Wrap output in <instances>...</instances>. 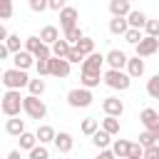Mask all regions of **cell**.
<instances>
[{"mask_svg": "<svg viewBox=\"0 0 159 159\" xmlns=\"http://www.w3.org/2000/svg\"><path fill=\"white\" fill-rule=\"evenodd\" d=\"M102 80H104V84H107L109 89H119V92L129 89V84H132V75L124 72V70H117V67H109V70L102 75Z\"/></svg>", "mask_w": 159, "mask_h": 159, "instance_id": "cell-1", "label": "cell"}, {"mask_svg": "<svg viewBox=\"0 0 159 159\" xmlns=\"http://www.w3.org/2000/svg\"><path fill=\"white\" fill-rule=\"evenodd\" d=\"M2 87L5 89H22L30 84V77H27V70H20V67H10L2 72Z\"/></svg>", "mask_w": 159, "mask_h": 159, "instance_id": "cell-2", "label": "cell"}, {"mask_svg": "<svg viewBox=\"0 0 159 159\" xmlns=\"http://www.w3.org/2000/svg\"><path fill=\"white\" fill-rule=\"evenodd\" d=\"M0 109L5 117H17L22 109V94L20 89H5L2 99H0Z\"/></svg>", "mask_w": 159, "mask_h": 159, "instance_id": "cell-3", "label": "cell"}, {"mask_svg": "<svg viewBox=\"0 0 159 159\" xmlns=\"http://www.w3.org/2000/svg\"><path fill=\"white\" fill-rule=\"evenodd\" d=\"M22 112L30 117V119H45L47 117V104L40 99V94H27L22 97Z\"/></svg>", "mask_w": 159, "mask_h": 159, "instance_id": "cell-4", "label": "cell"}, {"mask_svg": "<svg viewBox=\"0 0 159 159\" xmlns=\"http://www.w3.org/2000/svg\"><path fill=\"white\" fill-rule=\"evenodd\" d=\"M92 89L89 87H75V89H70L67 92V104L70 107H75V109H84V107H89L92 104Z\"/></svg>", "mask_w": 159, "mask_h": 159, "instance_id": "cell-5", "label": "cell"}, {"mask_svg": "<svg viewBox=\"0 0 159 159\" xmlns=\"http://www.w3.org/2000/svg\"><path fill=\"white\" fill-rule=\"evenodd\" d=\"M25 50H30L37 60H50L52 57V45H47L40 35H30L25 40Z\"/></svg>", "mask_w": 159, "mask_h": 159, "instance_id": "cell-6", "label": "cell"}, {"mask_svg": "<svg viewBox=\"0 0 159 159\" xmlns=\"http://www.w3.org/2000/svg\"><path fill=\"white\" fill-rule=\"evenodd\" d=\"M134 50H137L139 57H152V55L159 52V37H154V35H144V37L134 45Z\"/></svg>", "mask_w": 159, "mask_h": 159, "instance_id": "cell-7", "label": "cell"}, {"mask_svg": "<svg viewBox=\"0 0 159 159\" xmlns=\"http://www.w3.org/2000/svg\"><path fill=\"white\" fill-rule=\"evenodd\" d=\"M139 122H142L144 129H149V132L157 137V142H159V112L152 109V107H147V109L139 112Z\"/></svg>", "mask_w": 159, "mask_h": 159, "instance_id": "cell-8", "label": "cell"}, {"mask_svg": "<svg viewBox=\"0 0 159 159\" xmlns=\"http://www.w3.org/2000/svg\"><path fill=\"white\" fill-rule=\"evenodd\" d=\"M70 67H72V62L67 60V57H50V75L52 77H70Z\"/></svg>", "mask_w": 159, "mask_h": 159, "instance_id": "cell-9", "label": "cell"}, {"mask_svg": "<svg viewBox=\"0 0 159 159\" xmlns=\"http://www.w3.org/2000/svg\"><path fill=\"white\" fill-rule=\"evenodd\" d=\"M107 60H104V55H99V52H89L87 57H84V62H82V72H94V75H104L102 72V65H104Z\"/></svg>", "mask_w": 159, "mask_h": 159, "instance_id": "cell-10", "label": "cell"}, {"mask_svg": "<svg viewBox=\"0 0 159 159\" xmlns=\"http://www.w3.org/2000/svg\"><path fill=\"white\" fill-rule=\"evenodd\" d=\"M77 17H80L77 7L65 5V7L60 10V27H62V32H65V30H70V27H75V25H77Z\"/></svg>", "mask_w": 159, "mask_h": 159, "instance_id": "cell-11", "label": "cell"}, {"mask_svg": "<svg viewBox=\"0 0 159 159\" xmlns=\"http://www.w3.org/2000/svg\"><path fill=\"white\" fill-rule=\"evenodd\" d=\"M35 62H37V57H35L30 50H17V52H12V65L20 67V70H30Z\"/></svg>", "mask_w": 159, "mask_h": 159, "instance_id": "cell-12", "label": "cell"}, {"mask_svg": "<svg viewBox=\"0 0 159 159\" xmlns=\"http://www.w3.org/2000/svg\"><path fill=\"white\" fill-rule=\"evenodd\" d=\"M104 60H107V65H109V67H117V70H124V67H127V62H129L127 52H122V50H109V52L104 55Z\"/></svg>", "mask_w": 159, "mask_h": 159, "instance_id": "cell-13", "label": "cell"}, {"mask_svg": "<svg viewBox=\"0 0 159 159\" xmlns=\"http://www.w3.org/2000/svg\"><path fill=\"white\" fill-rule=\"evenodd\" d=\"M55 147H57L60 154H70L72 147H75L72 134H70V132H57V134H55Z\"/></svg>", "mask_w": 159, "mask_h": 159, "instance_id": "cell-14", "label": "cell"}, {"mask_svg": "<svg viewBox=\"0 0 159 159\" xmlns=\"http://www.w3.org/2000/svg\"><path fill=\"white\" fill-rule=\"evenodd\" d=\"M102 109H104V114L122 117V112H124V102H122L119 97H107V99L102 102Z\"/></svg>", "mask_w": 159, "mask_h": 159, "instance_id": "cell-15", "label": "cell"}, {"mask_svg": "<svg viewBox=\"0 0 159 159\" xmlns=\"http://www.w3.org/2000/svg\"><path fill=\"white\" fill-rule=\"evenodd\" d=\"M5 132H7L10 137H20V134L25 132V119H20V114H17V117H7Z\"/></svg>", "mask_w": 159, "mask_h": 159, "instance_id": "cell-16", "label": "cell"}, {"mask_svg": "<svg viewBox=\"0 0 159 159\" xmlns=\"http://www.w3.org/2000/svg\"><path fill=\"white\" fill-rule=\"evenodd\" d=\"M127 30H129V20L122 17V15H112V20H109V32H112V35H124Z\"/></svg>", "mask_w": 159, "mask_h": 159, "instance_id": "cell-17", "label": "cell"}, {"mask_svg": "<svg viewBox=\"0 0 159 159\" xmlns=\"http://www.w3.org/2000/svg\"><path fill=\"white\" fill-rule=\"evenodd\" d=\"M127 72L132 75V80H137V77H142V75H144V60H142L139 55H134V57H129V62H127Z\"/></svg>", "mask_w": 159, "mask_h": 159, "instance_id": "cell-18", "label": "cell"}, {"mask_svg": "<svg viewBox=\"0 0 159 159\" xmlns=\"http://www.w3.org/2000/svg\"><path fill=\"white\" fill-rule=\"evenodd\" d=\"M112 137H114V134H109L107 129H97V132L92 134V144H94L97 149H104V147H112Z\"/></svg>", "mask_w": 159, "mask_h": 159, "instance_id": "cell-19", "label": "cell"}, {"mask_svg": "<svg viewBox=\"0 0 159 159\" xmlns=\"http://www.w3.org/2000/svg\"><path fill=\"white\" fill-rule=\"evenodd\" d=\"M109 12L127 17V15L132 12V2H129V0H109Z\"/></svg>", "mask_w": 159, "mask_h": 159, "instance_id": "cell-20", "label": "cell"}, {"mask_svg": "<svg viewBox=\"0 0 159 159\" xmlns=\"http://www.w3.org/2000/svg\"><path fill=\"white\" fill-rule=\"evenodd\" d=\"M72 47H75V45H72V42L67 40V37H62V40L52 42V55H55V57H67Z\"/></svg>", "mask_w": 159, "mask_h": 159, "instance_id": "cell-21", "label": "cell"}, {"mask_svg": "<svg viewBox=\"0 0 159 159\" xmlns=\"http://www.w3.org/2000/svg\"><path fill=\"white\" fill-rule=\"evenodd\" d=\"M112 149H114V157H119V159H129L132 142H127V139H114V142H112Z\"/></svg>", "mask_w": 159, "mask_h": 159, "instance_id": "cell-22", "label": "cell"}, {"mask_svg": "<svg viewBox=\"0 0 159 159\" xmlns=\"http://www.w3.org/2000/svg\"><path fill=\"white\" fill-rule=\"evenodd\" d=\"M35 134H37V139H40L42 144H50V142H55V134H57V132H55L50 124H40Z\"/></svg>", "mask_w": 159, "mask_h": 159, "instance_id": "cell-23", "label": "cell"}, {"mask_svg": "<svg viewBox=\"0 0 159 159\" xmlns=\"http://www.w3.org/2000/svg\"><path fill=\"white\" fill-rule=\"evenodd\" d=\"M17 142H20V149L30 152V149H32V147H35V144H37L40 139H37V134H32V132H27V129H25V132H22V134L17 137Z\"/></svg>", "mask_w": 159, "mask_h": 159, "instance_id": "cell-24", "label": "cell"}, {"mask_svg": "<svg viewBox=\"0 0 159 159\" xmlns=\"http://www.w3.org/2000/svg\"><path fill=\"white\" fill-rule=\"evenodd\" d=\"M40 37H42L47 45H52V42H57V40H60V30H57L55 25H45V27L40 30Z\"/></svg>", "mask_w": 159, "mask_h": 159, "instance_id": "cell-25", "label": "cell"}, {"mask_svg": "<svg viewBox=\"0 0 159 159\" xmlns=\"http://www.w3.org/2000/svg\"><path fill=\"white\" fill-rule=\"evenodd\" d=\"M99 80H102V75H94V72H80V84H84V87H89V89L99 87Z\"/></svg>", "mask_w": 159, "mask_h": 159, "instance_id": "cell-26", "label": "cell"}, {"mask_svg": "<svg viewBox=\"0 0 159 159\" xmlns=\"http://www.w3.org/2000/svg\"><path fill=\"white\" fill-rule=\"evenodd\" d=\"M127 20H129V27H144L149 17H147L142 10H132V12L127 15Z\"/></svg>", "mask_w": 159, "mask_h": 159, "instance_id": "cell-27", "label": "cell"}, {"mask_svg": "<svg viewBox=\"0 0 159 159\" xmlns=\"http://www.w3.org/2000/svg\"><path fill=\"white\" fill-rule=\"evenodd\" d=\"M102 129H107L109 134H119V117H114V114H104V119H102Z\"/></svg>", "mask_w": 159, "mask_h": 159, "instance_id": "cell-28", "label": "cell"}, {"mask_svg": "<svg viewBox=\"0 0 159 159\" xmlns=\"http://www.w3.org/2000/svg\"><path fill=\"white\" fill-rule=\"evenodd\" d=\"M80 129H82V134L92 137V134H94V132L99 129V122H97L94 117H87V119H82V127H80Z\"/></svg>", "mask_w": 159, "mask_h": 159, "instance_id": "cell-29", "label": "cell"}, {"mask_svg": "<svg viewBox=\"0 0 159 159\" xmlns=\"http://www.w3.org/2000/svg\"><path fill=\"white\" fill-rule=\"evenodd\" d=\"M147 94L152 99H159V75H152L147 80Z\"/></svg>", "mask_w": 159, "mask_h": 159, "instance_id": "cell-30", "label": "cell"}, {"mask_svg": "<svg viewBox=\"0 0 159 159\" xmlns=\"http://www.w3.org/2000/svg\"><path fill=\"white\" fill-rule=\"evenodd\" d=\"M27 154H30V159H47V157H50V152H47V147H45L42 142H37Z\"/></svg>", "mask_w": 159, "mask_h": 159, "instance_id": "cell-31", "label": "cell"}, {"mask_svg": "<svg viewBox=\"0 0 159 159\" xmlns=\"http://www.w3.org/2000/svg\"><path fill=\"white\" fill-rule=\"evenodd\" d=\"M122 37H124V40H127L129 45H137V42H139V40L144 37V35H142V27H129V30H127V32H124Z\"/></svg>", "mask_w": 159, "mask_h": 159, "instance_id": "cell-32", "label": "cell"}, {"mask_svg": "<svg viewBox=\"0 0 159 159\" xmlns=\"http://www.w3.org/2000/svg\"><path fill=\"white\" fill-rule=\"evenodd\" d=\"M75 47H77V50H80L82 55H89V52H94V40L84 35V37H82V40H80V42L75 45Z\"/></svg>", "mask_w": 159, "mask_h": 159, "instance_id": "cell-33", "label": "cell"}, {"mask_svg": "<svg viewBox=\"0 0 159 159\" xmlns=\"http://www.w3.org/2000/svg\"><path fill=\"white\" fill-rule=\"evenodd\" d=\"M27 89H30V94H45V80L37 75V80H30V84H27Z\"/></svg>", "mask_w": 159, "mask_h": 159, "instance_id": "cell-34", "label": "cell"}, {"mask_svg": "<svg viewBox=\"0 0 159 159\" xmlns=\"http://www.w3.org/2000/svg\"><path fill=\"white\" fill-rule=\"evenodd\" d=\"M65 37H67V40H70L72 45H77V42H80V40L84 37V35H82V30H80V27L75 25V27H70V30H65Z\"/></svg>", "mask_w": 159, "mask_h": 159, "instance_id": "cell-35", "label": "cell"}, {"mask_svg": "<svg viewBox=\"0 0 159 159\" xmlns=\"http://www.w3.org/2000/svg\"><path fill=\"white\" fill-rule=\"evenodd\" d=\"M12 17V0H0V20Z\"/></svg>", "mask_w": 159, "mask_h": 159, "instance_id": "cell-36", "label": "cell"}, {"mask_svg": "<svg viewBox=\"0 0 159 159\" xmlns=\"http://www.w3.org/2000/svg\"><path fill=\"white\" fill-rule=\"evenodd\" d=\"M27 5H30L32 12H42V10L50 7V0H27Z\"/></svg>", "mask_w": 159, "mask_h": 159, "instance_id": "cell-37", "label": "cell"}, {"mask_svg": "<svg viewBox=\"0 0 159 159\" xmlns=\"http://www.w3.org/2000/svg\"><path fill=\"white\" fill-rule=\"evenodd\" d=\"M84 57H87V55H82L77 47H72V50H70V55H67V60H70L72 65H82V62H84Z\"/></svg>", "mask_w": 159, "mask_h": 159, "instance_id": "cell-38", "label": "cell"}, {"mask_svg": "<svg viewBox=\"0 0 159 159\" xmlns=\"http://www.w3.org/2000/svg\"><path fill=\"white\" fill-rule=\"evenodd\" d=\"M129 159H144V144H142V142L132 144V149H129Z\"/></svg>", "mask_w": 159, "mask_h": 159, "instance_id": "cell-39", "label": "cell"}, {"mask_svg": "<svg viewBox=\"0 0 159 159\" xmlns=\"http://www.w3.org/2000/svg\"><path fill=\"white\" fill-rule=\"evenodd\" d=\"M5 45L10 47V52H17V50H20V35H15V32H12V35H7Z\"/></svg>", "mask_w": 159, "mask_h": 159, "instance_id": "cell-40", "label": "cell"}, {"mask_svg": "<svg viewBox=\"0 0 159 159\" xmlns=\"http://www.w3.org/2000/svg\"><path fill=\"white\" fill-rule=\"evenodd\" d=\"M35 70H37V75H40V77L50 75V60H37V62H35Z\"/></svg>", "mask_w": 159, "mask_h": 159, "instance_id": "cell-41", "label": "cell"}, {"mask_svg": "<svg viewBox=\"0 0 159 159\" xmlns=\"http://www.w3.org/2000/svg\"><path fill=\"white\" fill-rule=\"evenodd\" d=\"M144 159H159V144L157 142L149 144V147H144Z\"/></svg>", "mask_w": 159, "mask_h": 159, "instance_id": "cell-42", "label": "cell"}, {"mask_svg": "<svg viewBox=\"0 0 159 159\" xmlns=\"http://www.w3.org/2000/svg\"><path fill=\"white\" fill-rule=\"evenodd\" d=\"M144 30H147V35H154V37H159V20H147Z\"/></svg>", "mask_w": 159, "mask_h": 159, "instance_id": "cell-43", "label": "cell"}, {"mask_svg": "<svg viewBox=\"0 0 159 159\" xmlns=\"http://www.w3.org/2000/svg\"><path fill=\"white\" fill-rule=\"evenodd\" d=\"M139 142H142L144 147H149V144H154V142H157V137H154V134L147 129V132H142V134H139Z\"/></svg>", "mask_w": 159, "mask_h": 159, "instance_id": "cell-44", "label": "cell"}, {"mask_svg": "<svg viewBox=\"0 0 159 159\" xmlns=\"http://www.w3.org/2000/svg\"><path fill=\"white\" fill-rule=\"evenodd\" d=\"M112 157H114V149H112V147L99 149V159H112Z\"/></svg>", "mask_w": 159, "mask_h": 159, "instance_id": "cell-45", "label": "cell"}, {"mask_svg": "<svg viewBox=\"0 0 159 159\" xmlns=\"http://www.w3.org/2000/svg\"><path fill=\"white\" fill-rule=\"evenodd\" d=\"M65 5H67V0H50V10H57L60 12Z\"/></svg>", "mask_w": 159, "mask_h": 159, "instance_id": "cell-46", "label": "cell"}, {"mask_svg": "<svg viewBox=\"0 0 159 159\" xmlns=\"http://www.w3.org/2000/svg\"><path fill=\"white\" fill-rule=\"evenodd\" d=\"M10 55H12V52H10V47L2 42V45H0V60H5V57H10Z\"/></svg>", "mask_w": 159, "mask_h": 159, "instance_id": "cell-47", "label": "cell"}, {"mask_svg": "<svg viewBox=\"0 0 159 159\" xmlns=\"http://www.w3.org/2000/svg\"><path fill=\"white\" fill-rule=\"evenodd\" d=\"M7 35H10V32H7V27H5V25H0V40H2V42L7 40Z\"/></svg>", "mask_w": 159, "mask_h": 159, "instance_id": "cell-48", "label": "cell"}, {"mask_svg": "<svg viewBox=\"0 0 159 159\" xmlns=\"http://www.w3.org/2000/svg\"><path fill=\"white\" fill-rule=\"evenodd\" d=\"M7 159H20V149H12V152L7 154Z\"/></svg>", "mask_w": 159, "mask_h": 159, "instance_id": "cell-49", "label": "cell"}]
</instances>
